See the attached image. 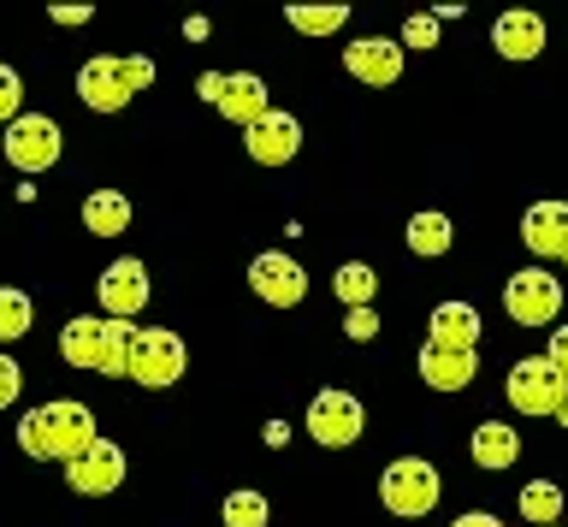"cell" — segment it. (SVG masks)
<instances>
[{
  "label": "cell",
  "mask_w": 568,
  "mask_h": 527,
  "mask_svg": "<svg viewBox=\"0 0 568 527\" xmlns=\"http://www.w3.org/2000/svg\"><path fill=\"white\" fill-rule=\"evenodd\" d=\"M60 149H65V136L48 113H18L7 125V161L18 172H48L53 161H60Z\"/></svg>",
  "instance_id": "9"
},
{
  "label": "cell",
  "mask_w": 568,
  "mask_h": 527,
  "mask_svg": "<svg viewBox=\"0 0 568 527\" xmlns=\"http://www.w3.org/2000/svg\"><path fill=\"white\" fill-rule=\"evenodd\" d=\"M403 42H408V48H433V42H438V19H408V24H403Z\"/></svg>",
  "instance_id": "31"
},
{
  "label": "cell",
  "mask_w": 568,
  "mask_h": 527,
  "mask_svg": "<svg viewBox=\"0 0 568 527\" xmlns=\"http://www.w3.org/2000/svg\"><path fill=\"white\" fill-rule=\"evenodd\" d=\"M491 48L504 60H539L545 54V19L539 12H521V7L504 12V19L491 24Z\"/></svg>",
  "instance_id": "17"
},
{
  "label": "cell",
  "mask_w": 568,
  "mask_h": 527,
  "mask_svg": "<svg viewBox=\"0 0 568 527\" xmlns=\"http://www.w3.org/2000/svg\"><path fill=\"white\" fill-rule=\"evenodd\" d=\"M48 19H53V24H89V7H53Z\"/></svg>",
  "instance_id": "34"
},
{
  "label": "cell",
  "mask_w": 568,
  "mask_h": 527,
  "mask_svg": "<svg viewBox=\"0 0 568 527\" xmlns=\"http://www.w3.org/2000/svg\"><path fill=\"white\" fill-rule=\"evenodd\" d=\"M362 433H367V409H362V397H355V392H337V385H332V392H320L308 403V438H314V445L344 450Z\"/></svg>",
  "instance_id": "7"
},
{
  "label": "cell",
  "mask_w": 568,
  "mask_h": 527,
  "mask_svg": "<svg viewBox=\"0 0 568 527\" xmlns=\"http://www.w3.org/2000/svg\"><path fill=\"white\" fill-rule=\"evenodd\" d=\"M95 415H89V403L78 397H53L42 409H30L18 420V450L30 456V463H71V456H83L95 445Z\"/></svg>",
  "instance_id": "1"
},
{
  "label": "cell",
  "mask_w": 568,
  "mask_h": 527,
  "mask_svg": "<svg viewBox=\"0 0 568 527\" xmlns=\"http://www.w3.org/2000/svg\"><path fill=\"white\" fill-rule=\"evenodd\" d=\"M438 491H444L438 468L420 463V456H397V463L379 474V498H385L390 516H403V521H415V516H426V509H438Z\"/></svg>",
  "instance_id": "5"
},
{
  "label": "cell",
  "mask_w": 568,
  "mask_h": 527,
  "mask_svg": "<svg viewBox=\"0 0 568 527\" xmlns=\"http://www.w3.org/2000/svg\"><path fill=\"white\" fill-rule=\"evenodd\" d=\"M468 450H474V463H479V468L504 474L509 463H521V433H515L509 420H479L474 438H468Z\"/></svg>",
  "instance_id": "20"
},
{
  "label": "cell",
  "mask_w": 568,
  "mask_h": 527,
  "mask_svg": "<svg viewBox=\"0 0 568 527\" xmlns=\"http://www.w3.org/2000/svg\"><path fill=\"white\" fill-rule=\"evenodd\" d=\"M18 113H24V83H18L12 65H0V131H7Z\"/></svg>",
  "instance_id": "28"
},
{
  "label": "cell",
  "mask_w": 568,
  "mask_h": 527,
  "mask_svg": "<svg viewBox=\"0 0 568 527\" xmlns=\"http://www.w3.org/2000/svg\"><path fill=\"white\" fill-rule=\"evenodd\" d=\"M149 83H154L149 54H131V60L95 54V60H83V72H78V95H83L89 113H119L124 101H131L136 90H149Z\"/></svg>",
  "instance_id": "3"
},
{
  "label": "cell",
  "mask_w": 568,
  "mask_h": 527,
  "mask_svg": "<svg viewBox=\"0 0 568 527\" xmlns=\"http://www.w3.org/2000/svg\"><path fill=\"white\" fill-rule=\"evenodd\" d=\"M504 314L515 326H550L562 314V285H557V273H545V267H521V273H509V285H504Z\"/></svg>",
  "instance_id": "6"
},
{
  "label": "cell",
  "mask_w": 568,
  "mask_h": 527,
  "mask_svg": "<svg viewBox=\"0 0 568 527\" xmlns=\"http://www.w3.org/2000/svg\"><path fill=\"white\" fill-rule=\"evenodd\" d=\"M521 243L539 261H568V202H532L521 220Z\"/></svg>",
  "instance_id": "16"
},
{
  "label": "cell",
  "mask_w": 568,
  "mask_h": 527,
  "mask_svg": "<svg viewBox=\"0 0 568 527\" xmlns=\"http://www.w3.org/2000/svg\"><path fill=\"white\" fill-rule=\"evenodd\" d=\"M18 392H24V367H18L7 349H0V409H12Z\"/></svg>",
  "instance_id": "29"
},
{
  "label": "cell",
  "mask_w": 568,
  "mask_h": 527,
  "mask_svg": "<svg viewBox=\"0 0 568 527\" xmlns=\"http://www.w3.org/2000/svg\"><path fill=\"white\" fill-rule=\"evenodd\" d=\"M65 480H71V491H83V498H106V491L124 486V450L113 438H95L83 456L65 463Z\"/></svg>",
  "instance_id": "11"
},
{
  "label": "cell",
  "mask_w": 568,
  "mask_h": 527,
  "mask_svg": "<svg viewBox=\"0 0 568 527\" xmlns=\"http://www.w3.org/2000/svg\"><path fill=\"white\" fill-rule=\"evenodd\" d=\"M344 65L355 83H373V90H390V83L403 78V42L390 37H355L344 48Z\"/></svg>",
  "instance_id": "13"
},
{
  "label": "cell",
  "mask_w": 568,
  "mask_h": 527,
  "mask_svg": "<svg viewBox=\"0 0 568 527\" xmlns=\"http://www.w3.org/2000/svg\"><path fill=\"white\" fill-rule=\"evenodd\" d=\"M426 344L433 349H479V308L474 303H438L426 321Z\"/></svg>",
  "instance_id": "18"
},
{
  "label": "cell",
  "mask_w": 568,
  "mask_h": 527,
  "mask_svg": "<svg viewBox=\"0 0 568 527\" xmlns=\"http://www.w3.org/2000/svg\"><path fill=\"white\" fill-rule=\"evenodd\" d=\"M332 291H337V303H349V308H367L373 296H379V273H373L367 261H349V267H337Z\"/></svg>",
  "instance_id": "24"
},
{
  "label": "cell",
  "mask_w": 568,
  "mask_h": 527,
  "mask_svg": "<svg viewBox=\"0 0 568 527\" xmlns=\"http://www.w3.org/2000/svg\"><path fill=\"white\" fill-rule=\"evenodd\" d=\"M479 374V349H420V379L433 385V392H462V385H474Z\"/></svg>",
  "instance_id": "19"
},
{
  "label": "cell",
  "mask_w": 568,
  "mask_h": 527,
  "mask_svg": "<svg viewBox=\"0 0 568 527\" xmlns=\"http://www.w3.org/2000/svg\"><path fill=\"white\" fill-rule=\"evenodd\" d=\"M83 225L95 237H119L124 225H131V202H124L119 190H95V196L83 202Z\"/></svg>",
  "instance_id": "23"
},
{
  "label": "cell",
  "mask_w": 568,
  "mask_h": 527,
  "mask_svg": "<svg viewBox=\"0 0 568 527\" xmlns=\"http://www.w3.org/2000/svg\"><path fill=\"white\" fill-rule=\"evenodd\" d=\"M557 420H562V427H568V403H562V409H557Z\"/></svg>",
  "instance_id": "36"
},
{
  "label": "cell",
  "mask_w": 568,
  "mask_h": 527,
  "mask_svg": "<svg viewBox=\"0 0 568 527\" xmlns=\"http://www.w3.org/2000/svg\"><path fill=\"white\" fill-rule=\"evenodd\" d=\"M504 392H509V403H515L521 415H557L562 403H568V379H562L545 356H521V362L509 367V385H504Z\"/></svg>",
  "instance_id": "8"
},
{
  "label": "cell",
  "mask_w": 568,
  "mask_h": 527,
  "mask_svg": "<svg viewBox=\"0 0 568 527\" xmlns=\"http://www.w3.org/2000/svg\"><path fill=\"white\" fill-rule=\"evenodd\" d=\"M273 521V509H266L261 491H231L225 498V527H266Z\"/></svg>",
  "instance_id": "27"
},
{
  "label": "cell",
  "mask_w": 568,
  "mask_h": 527,
  "mask_svg": "<svg viewBox=\"0 0 568 527\" xmlns=\"http://www.w3.org/2000/svg\"><path fill=\"white\" fill-rule=\"evenodd\" d=\"M344 332H349L355 344H367L373 332H379V314H373V308H349V321H344Z\"/></svg>",
  "instance_id": "30"
},
{
  "label": "cell",
  "mask_w": 568,
  "mask_h": 527,
  "mask_svg": "<svg viewBox=\"0 0 568 527\" xmlns=\"http://www.w3.org/2000/svg\"><path fill=\"white\" fill-rule=\"evenodd\" d=\"M284 19H291V30H302V37H332V30L349 24V7H291Z\"/></svg>",
  "instance_id": "26"
},
{
  "label": "cell",
  "mask_w": 568,
  "mask_h": 527,
  "mask_svg": "<svg viewBox=\"0 0 568 527\" xmlns=\"http://www.w3.org/2000/svg\"><path fill=\"white\" fill-rule=\"evenodd\" d=\"M184 367H190V349H184V338H178V332H166V326H136L131 362H124V379L149 385V392H166V385L184 379Z\"/></svg>",
  "instance_id": "4"
},
{
  "label": "cell",
  "mask_w": 568,
  "mask_h": 527,
  "mask_svg": "<svg viewBox=\"0 0 568 527\" xmlns=\"http://www.w3.org/2000/svg\"><path fill=\"white\" fill-rule=\"evenodd\" d=\"M515 509H521V521H532V527H557V516L568 509V498H562L557 480H532V486H521Z\"/></svg>",
  "instance_id": "22"
},
{
  "label": "cell",
  "mask_w": 568,
  "mask_h": 527,
  "mask_svg": "<svg viewBox=\"0 0 568 527\" xmlns=\"http://www.w3.org/2000/svg\"><path fill=\"white\" fill-rule=\"evenodd\" d=\"M36 321V303L24 291H12V285H0V344H12V338H24Z\"/></svg>",
  "instance_id": "25"
},
{
  "label": "cell",
  "mask_w": 568,
  "mask_h": 527,
  "mask_svg": "<svg viewBox=\"0 0 568 527\" xmlns=\"http://www.w3.org/2000/svg\"><path fill=\"white\" fill-rule=\"evenodd\" d=\"M149 308V267L136 255H119L113 267L101 273V314L106 321H131V314Z\"/></svg>",
  "instance_id": "12"
},
{
  "label": "cell",
  "mask_w": 568,
  "mask_h": 527,
  "mask_svg": "<svg viewBox=\"0 0 568 527\" xmlns=\"http://www.w3.org/2000/svg\"><path fill=\"white\" fill-rule=\"evenodd\" d=\"M248 291H255L261 303H273V308H296L302 296H308V273H302L296 255L266 250V255L248 261Z\"/></svg>",
  "instance_id": "10"
},
{
  "label": "cell",
  "mask_w": 568,
  "mask_h": 527,
  "mask_svg": "<svg viewBox=\"0 0 568 527\" xmlns=\"http://www.w3.org/2000/svg\"><path fill=\"white\" fill-rule=\"evenodd\" d=\"M131 338H136V321H95V314H78V321H65V332H60V356L71 367H83V374L124 379Z\"/></svg>",
  "instance_id": "2"
},
{
  "label": "cell",
  "mask_w": 568,
  "mask_h": 527,
  "mask_svg": "<svg viewBox=\"0 0 568 527\" xmlns=\"http://www.w3.org/2000/svg\"><path fill=\"white\" fill-rule=\"evenodd\" d=\"M403 243H408V255H444L456 243V225H450V214H438V207H420L415 220H408V232H403Z\"/></svg>",
  "instance_id": "21"
},
{
  "label": "cell",
  "mask_w": 568,
  "mask_h": 527,
  "mask_svg": "<svg viewBox=\"0 0 568 527\" xmlns=\"http://www.w3.org/2000/svg\"><path fill=\"white\" fill-rule=\"evenodd\" d=\"M220 78H225V72H202V78H195V90H202V101L220 95Z\"/></svg>",
  "instance_id": "35"
},
{
  "label": "cell",
  "mask_w": 568,
  "mask_h": 527,
  "mask_svg": "<svg viewBox=\"0 0 568 527\" xmlns=\"http://www.w3.org/2000/svg\"><path fill=\"white\" fill-rule=\"evenodd\" d=\"M450 527H504V521H497L491 509H468V516H456Z\"/></svg>",
  "instance_id": "33"
},
{
  "label": "cell",
  "mask_w": 568,
  "mask_h": 527,
  "mask_svg": "<svg viewBox=\"0 0 568 527\" xmlns=\"http://www.w3.org/2000/svg\"><path fill=\"white\" fill-rule=\"evenodd\" d=\"M243 149H248V161H255V166H284V161H296V149H302L296 113H266V119H255V125L243 131Z\"/></svg>",
  "instance_id": "14"
},
{
  "label": "cell",
  "mask_w": 568,
  "mask_h": 527,
  "mask_svg": "<svg viewBox=\"0 0 568 527\" xmlns=\"http://www.w3.org/2000/svg\"><path fill=\"white\" fill-rule=\"evenodd\" d=\"M213 108H220V119H225V125H237V131H248L255 119L273 113V108H266V83H261L255 72H225V78H220V95H213Z\"/></svg>",
  "instance_id": "15"
},
{
  "label": "cell",
  "mask_w": 568,
  "mask_h": 527,
  "mask_svg": "<svg viewBox=\"0 0 568 527\" xmlns=\"http://www.w3.org/2000/svg\"><path fill=\"white\" fill-rule=\"evenodd\" d=\"M545 362H550V367H557V374L568 379V326H557V332H550V349H545Z\"/></svg>",
  "instance_id": "32"
}]
</instances>
